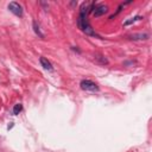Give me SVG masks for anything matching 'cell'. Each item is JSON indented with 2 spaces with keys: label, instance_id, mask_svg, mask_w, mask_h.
<instances>
[{
  "label": "cell",
  "instance_id": "cell-6",
  "mask_svg": "<svg viewBox=\"0 0 152 152\" xmlns=\"http://www.w3.org/2000/svg\"><path fill=\"white\" fill-rule=\"evenodd\" d=\"M94 61L98 62L99 64H108V59L105 56L100 55V54H95L94 55Z\"/></svg>",
  "mask_w": 152,
  "mask_h": 152
},
{
  "label": "cell",
  "instance_id": "cell-1",
  "mask_svg": "<svg viewBox=\"0 0 152 152\" xmlns=\"http://www.w3.org/2000/svg\"><path fill=\"white\" fill-rule=\"evenodd\" d=\"M80 86L83 90H88V92H98L99 90V86L90 80H82Z\"/></svg>",
  "mask_w": 152,
  "mask_h": 152
},
{
  "label": "cell",
  "instance_id": "cell-3",
  "mask_svg": "<svg viewBox=\"0 0 152 152\" xmlns=\"http://www.w3.org/2000/svg\"><path fill=\"white\" fill-rule=\"evenodd\" d=\"M108 12V7L106 5H98L94 7V11H93V16L94 17H101L104 14H106Z\"/></svg>",
  "mask_w": 152,
  "mask_h": 152
},
{
  "label": "cell",
  "instance_id": "cell-5",
  "mask_svg": "<svg viewBox=\"0 0 152 152\" xmlns=\"http://www.w3.org/2000/svg\"><path fill=\"white\" fill-rule=\"evenodd\" d=\"M39 62H41V65L45 69V70H48V71H52V65H51V63H50V61H48V58H45V57H41L39 58Z\"/></svg>",
  "mask_w": 152,
  "mask_h": 152
},
{
  "label": "cell",
  "instance_id": "cell-7",
  "mask_svg": "<svg viewBox=\"0 0 152 152\" xmlns=\"http://www.w3.org/2000/svg\"><path fill=\"white\" fill-rule=\"evenodd\" d=\"M32 26H33V31L36 32V35L39 36L41 38H44V35L41 32V29H39V25L37 24V22H33V23H32Z\"/></svg>",
  "mask_w": 152,
  "mask_h": 152
},
{
  "label": "cell",
  "instance_id": "cell-9",
  "mask_svg": "<svg viewBox=\"0 0 152 152\" xmlns=\"http://www.w3.org/2000/svg\"><path fill=\"white\" fill-rule=\"evenodd\" d=\"M140 19H143V17H140V16H137V17L132 18L131 20H127V22L125 23V25H130V24H132V23H134V22H137V20H140Z\"/></svg>",
  "mask_w": 152,
  "mask_h": 152
},
{
  "label": "cell",
  "instance_id": "cell-2",
  "mask_svg": "<svg viewBox=\"0 0 152 152\" xmlns=\"http://www.w3.org/2000/svg\"><path fill=\"white\" fill-rule=\"evenodd\" d=\"M9 10L13 14H16L17 17H22L23 16V7L18 3H16V1H12V3L9 4Z\"/></svg>",
  "mask_w": 152,
  "mask_h": 152
},
{
  "label": "cell",
  "instance_id": "cell-4",
  "mask_svg": "<svg viewBox=\"0 0 152 152\" xmlns=\"http://www.w3.org/2000/svg\"><path fill=\"white\" fill-rule=\"evenodd\" d=\"M148 38H150L148 33H135V35L130 36V39H132V41H146Z\"/></svg>",
  "mask_w": 152,
  "mask_h": 152
},
{
  "label": "cell",
  "instance_id": "cell-8",
  "mask_svg": "<svg viewBox=\"0 0 152 152\" xmlns=\"http://www.w3.org/2000/svg\"><path fill=\"white\" fill-rule=\"evenodd\" d=\"M22 109H23V106H22L20 104L14 105V107H13V114H14V115H18V114L22 112Z\"/></svg>",
  "mask_w": 152,
  "mask_h": 152
}]
</instances>
